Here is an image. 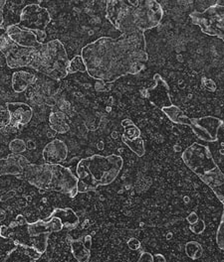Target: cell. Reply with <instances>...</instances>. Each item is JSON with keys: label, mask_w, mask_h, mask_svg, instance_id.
<instances>
[{"label": "cell", "mask_w": 224, "mask_h": 262, "mask_svg": "<svg viewBox=\"0 0 224 262\" xmlns=\"http://www.w3.org/2000/svg\"><path fill=\"white\" fill-rule=\"evenodd\" d=\"M92 236L86 235L83 239H73L70 241L71 252L77 262H89L91 258Z\"/></svg>", "instance_id": "obj_17"}, {"label": "cell", "mask_w": 224, "mask_h": 262, "mask_svg": "<svg viewBox=\"0 0 224 262\" xmlns=\"http://www.w3.org/2000/svg\"><path fill=\"white\" fill-rule=\"evenodd\" d=\"M67 156L68 146L60 139H54L50 141L48 144H46L42 152L43 160L49 164H60L67 159Z\"/></svg>", "instance_id": "obj_15"}, {"label": "cell", "mask_w": 224, "mask_h": 262, "mask_svg": "<svg viewBox=\"0 0 224 262\" xmlns=\"http://www.w3.org/2000/svg\"><path fill=\"white\" fill-rule=\"evenodd\" d=\"M6 107L10 113L11 128H20L27 125L33 117V109L24 102H7Z\"/></svg>", "instance_id": "obj_12"}, {"label": "cell", "mask_w": 224, "mask_h": 262, "mask_svg": "<svg viewBox=\"0 0 224 262\" xmlns=\"http://www.w3.org/2000/svg\"><path fill=\"white\" fill-rule=\"evenodd\" d=\"M128 246L132 250H138L141 247V241L137 238H131L128 240Z\"/></svg>", "instance_id": "obj_31"}, {"label": "cell", "mask_w": 224, "mask_h": 262, "mask_svg": "<svg viewBox=\"0 0 224 262\" xmlns=\"http://www.w3.org/2000/svg\"><path fill=\"white\" fill-rule=\"evenodd\" d=\"M163 112L168 117L170 121L176 124H181V125H188L190 124V118L184 114V112L177 107L176 105H168L165 106L162 108Z\"/></svg>", "instance_id": "obj_20"}, {"label": "cell", "mask_w": 224, "mask_h": 262, "mask_svg": "<svg viewBox=\"0 0 224 262\" xmlns=\"http://www.w3.org/2000/svg\"><path fill=\"white\" fill-rule=\"evenodd\" d=\"M9 150L13 154H21L26 150V144L21 139H14L9 143Z\"/></svg>", "instance_id": "obj_28"}, {"label": "cell", "mask_w": 224, "mask_h": 262, "mask_svg": "<svg viewBox=\"0 0 224 262\" xmlns=\"http://www.w3.org/2000/svg\"><path fill=\"white\" fill-rule=\"evenodd\" d=\"M64 229L61 220L53 216L45 219H38L34 222H28L26 218L19 215L8 226H0V236L3 238L17 237L14 241H19L33 246L41 254L45 253L48 247L49 236L53 232H59Z\"/></svg>", "instance_id": "obj_5"}, {"label": "cell", "mask_w": 224, "mask_h": 262, "mask_svg": "<svg viewBox=\"0 0 224 262\" xmlns=\"http://www.w3.org/2000/svg\"><path fill=\"white\" fill-rule=\"evenodd\" d=\"M77 72H87V68L86 65L83 61V58L81 55H77L75 56L69 63V67H68V73L69 74H75Z\"/></svg>", "instance_id": "obj_24"}, {"label": "cell", "mask_w": 224, "mask_h": 262, "mask_svg": "<svg viewBox=\"0 0 224 262\" xmlns=\"http://www.w3.org/2000/svg\"><path fill=\"white\" fill-rule=\"evenodd\" d=\"M69 63L65 46L59 40H52L41 45L29 67L54 80H62L69 75Z\"/></svg>", "instance_id": "obj_6"}, {"label": "cell", "mask_w": 224, "mask_h": 262, "mask_svg": "<svg viewBox=\"0 0 224 262\" xmlns=\"http://www.w3.org/2000/svg\"><path fill=\"white\" fill-rule=\"evenodd\" d=\"M222 147H223V148H224V143H222Z\"/></svg>", "instance_id": "obj_36"}, {"label": "cell", "mask_w": 224, "mask_h": 262, "mask_svg": "<svg viewBox=\"0 0 224 262\" xmlns=\"http://www.w3.org/2000/svg\"><path fill=\"white\" fill-rule=\"evenodd\" d=\"M223 120L215 116L190 118V128L195 136L205 142L218 140V131L223 126Z\"/></svg>", "instance_id": "obj_11"}, {"label": "cell", "mask_w": 224, "mask_h": 262, "mask_svg": "<svg viewBox=\"0 0 224 262\" xmlns=\"http://www.w3.org/2000/svg\"><path fill=\"white\" fill-rule=\"evenodd\" d=\"M137 262H154V255L150 252L144 251L141 253L140 258L138 259Z\"/></svg>", "instance_id": "obj_30"}, {"label": "cell", "mask_w": 224, "mask_h": 262, "mask_svg": "<svg viewBox=\"0 0 224 262\" xmlns=\"http://www.w3.org/2000/svg\"><path fill=\"white\" fill-rule=\"evenodd\" d=\"M49 124L55 132L60 134L67 133L70 130V126L66 121V115L61 111L51 112L49 115Z\"/></svg>", "instance_id": "obj_21"}, {"label": "cell", "mask_w": 224, "mask_h": 262, "mask_svg": "<svg viewBox=\"0 0 224 262\" xmlns=\"http://www.w3.org/2000/svg\"><path fill=\"white\" fill-rule=\"evenodd\" d=\"M23 178L32 186L75 198L78 192V178L70 168L61 164H32L25 166Z\"/></svg>", "instance_id": "obj_4"}, {"label": "cell", "mask_w": 224, "mask_h": 262, "mask_svg": "<svg viewBox=\"0 0 224 262\" xmlns=\"http://www.w3.org/2000/svg\"><path fill=\"white\" fill-rule=\"evenodd\" d=\"M51 216L58 218L61 220L64 228L68 230L76 228L80 222L79 217L71 208H56L52 212Z\"/></svg>", "instance_id": "obj_18"}, {"label": "cell", "mask_w": 224, "mask_h": 262, "mask_svg": "<svg viewBox=\"0 0 224 262\" xmlns=\"http://www.w3.org/2000/svg\"><path fill=\"white\" fill-rule=\"evenodd\" d=\"M154 262H167V259L163 254H155Z\"/></svg>", "instance_id": "obj_34"}, {"label": "cell", "mask_w": 224, "mask_h": 262, "mask_svg": "<svg viewBox=\"0 0 224 262\" xmlns=\"http://www.w3.org/2000/svg\"><path fill=\"white\" fill-rule=\"evenodd\" d=\"M10 113L6 105H0V131H3L10 125Z\"/></svg>", "instance_id": "obj_26"}, {"label": "cell", "mask_w": 224, "mask_h": 262, "mask_svg": "<svg viewBox=\"0 0 224 262\" xmlns=\"http://www.w3.org/2000/svg\"><path fill=\"white\" fill-rule=\"evenodd\" d=\"M216 244L221 250H224V208L222 210L221 219L216 231Z\"/></svg>", "instance_id": "obj_27"}, {"label": "cell", "mask_w": 224, "mask_h": 262, "mask_svg": "<svg viewBox=\"0 0 224 262\" xmlns=\"http://www.w3.org/2000/svg\"><path fill=\"white\" fill-rule=\"evenodd\" d=\"M30 162L20 154H11L5 158H0V177L22 176L24 168Z\"/></svg>", "instance_id": "obj_14"}, {"label": "cell", "mask_w": 224, "mask_h": 262, "mask_svg": "<svg viewBox=\"0 0 224 262\" xmlns=\"http://www.w3.org/2000/svg\"><path fill=\"white\" fill-rule=\"evenodd\" d=\"M8 36L18 45L29 48L39 49L42 44L38 42L37 36L34 32L24 29L19 25H10L6 28Z\"/></svg>", "instance_id": "obj_16"}, {"label": "cell", "mask_w": 224, "mask_h": 262, "mask_svg": "<svg viewBox=\"0 0 224 262\" xmlns=\"http://www.w3.org/2000/svg\"><path fill=\"white\" fill-rule=\"evenodd\" d=\"M50 22L51 16L48 9L38 4H29L22 9L18 25L34 32L37 36L38 42L44 44L47 37L45 30Z\"/></svg>", "instance_id": "obj_10"}, {"label": "cell", "mask_w": 224, "mask_h": 262, "mask_svg": "<svg viewBox=\"0 0 224 262\" xmlns=\"http://www.w3.org/2000/svg\"><path fill=\"white\" fill-rule=\"evenodd\" d=\"M205 222L199 218V220L194 223V224H190L189 226V229L190 231H192L194 234H200L202 233L204 230H205Z\"/></svg>", "instance_id": "obj_29"}, {"label": "cell", "mask_w": 224, "mask_h": 262, "mask_svg": "<svg viewBox=\"0 0 224 262\" xmlns=\"http://www.w3.org/2000/svg\"><path fill=\"white\" fill-rule=\"evenodd\" d=\"M124 167V160L119 155H93L81 159L76 167L78 192L88 193L101 186L113 183Z\"/></svg>", "instance_id": "obj_3"}, {"label": "cell", "mask_w": 224, "mask_h": 262, "mask_svg": "<svg viewBox=\"0 0 224 262\" xmlns=\"http://www.w3.org/2000/svg\"><path fill=\"white\" fill-rule=\"evenodd\" d=\"M41 255L42 254L33 246L14 241V246L2 262H36Z\"/></svg>", "instance_id": "obj_13"}, {"label": "cell", "mask_w": 224, "mask_h": 262, "mask_svg": "<svg viewBox=\"0 0 224 262\" xmlns=\"http://www.w3.org/2000/svg\"><path fill=\"white\" fill-rule=\"evenodd\" d=\"M184 251L187 257H189L192 260H196L200 258L203 254V248L202 245L197 241H188L185 243Z\"/></svg>", "instance_id": "obj_23"}, {"label": "cell", "mask_w": 224, "mask_h": 262, "mask_svg": "<svg viewBox=\"0 0 224 262\" xmlns=\"http://www.w3.org/2000/svg\"><path fill=\"white\" fill-rule=\"evenodd\" d=\"M128 125H123L125 127V132L123 136L129 139H135L138 137H141V131L140 129L129 119H126Z\"/></svg>", "instance_id": "obj_25"}, {"label": "cell", "mask_w": 224, "mask_h": 262, "mask_svg": "<svg viewBox=\"0 0 224 262\" xmlns=\"http://www.w3.org/2000/svg\"><path fill=\"white\" fill-rule=\"evenodd\" d=\"M186 219H187V221H188L189 224H194V223H196V222L199 220V217L197 216V214H196L195 212H191V213L187 216Z\"/></svg>", "instance_id": "obj_32"}, {"label": "cell", "mask_w": 224, "mask_h": 262, "mask_svg": "<svg viewBox=\"0 0 224 262\" xmlns=\"http://www.w3.org/2000/svg\"><path fill=\"white\" fill-rule=\"evenodd\" d=\"M183 163L200 179L218 167L210 149L197 142L189 145L181 154Z\"/></svg>", "instance_id": "obj_8"}, {"label": "cell", "mask_w": 224, "mask_h": 262, "mask_svg": "<svg viewBox=\"0 0 224 262\" xmlns=\"http://www.w3.org/2000/svg\"><path fill=\"white\" fill-rule=\"evenodd\" d=\"M193 24L209 36H215L224 42V6L212 5L202 12L194 11L189 15Z\"/></svg>", "instance_id": "obj_9"}, {"label": "cell", "mask_w": 224, "mask_h": 262, "mask_svg": "<svg viewBox=\"0 0 224 262\" xmlns=\"http://www.w3.org/2000/svg\"><path fill=\"white\" fill-rule=\"evenodd\" d=\"M122 141L139 157H143L146 154L145 142L142 137H138L135 139H129L122 135Z\"/></svg>", "instance_id": "obj_22"}, {"label": "cell", "mask_w": 224, "mask_h": 262, "mask_svg": "<svg viewBox=\"0 0 224 262\" xmlns=\"http://www.w3.org/2000/svg\"><path fill=\"white\" fill-rule=\"evenodd\" d=\"M81 56L88 75L103 83L139 74L149 60L145 32L98 38L82 48Z\"/></svg>", "instance_id": "obj_1"}, {"label": "cell", "mask_w": 224, "mask_h": 262, "mask_svg": "<svg viewBox=\"0 0 224 262\" xmlns=\"http://www.w3.org/2000/svg\"><path fill=\"white\" fill-rule=\"evenodd\" d=\"M106 17L122 33L145 32L160 25L164 10L157 0H107Z\"/></svg>", "instance_id": "obj_2"}, {"label": "cell", "mask_w": 224, "mask_h": 262, "mask_svg": "<svg viewBox=\"0 0 224 262\" xmlns=\"http://www.w3.org/2000/svg\"><path fill=\"white\" fill-rule=\"evenodd\" d=\"M220 202L223 204V206H224V198H222L221 200H220Z\"/></svg>", "instance_id": "obj_35"}, {"label": "cell", "mask_w": 224, "mask_h": 262, "mask_svg": "<svg viewBox=\"0 0 224 262\" xmlns=\"http://www.w3.org/2000/svg\"><path fill=\"white\" fill-rule=\"evenodd\" d=\"M37 50L18 45L8 36L6 29L0 28V51L4 55L6 64L10 69L29 67Z\"/></svg>", "instance_id": "obj_7"}, {"label": "cell", "mask_w": 224, "mask_h": 262, "mask_svg": "<svg viewBox=\"0 0 224 262\" xmlns=\"http://www.w3.org/2000/svg\"><path fill=\"white\" fill-rule=\"evenodd\" d=\"M7 0H0V28L3 25V9Z\"/></svg>", "instance_id": "obj_33"}, {"label": "cell", "mask_w": 224, "mask_h": 262, "mask_svg": "<svg viewBox=\"0 0 224 262\" xmlns=\"http://www.w3.org/2000/svg\"><path fill=\"white\" fill-rule=\"evenodd\" d=\"M36 81L37 78L35 75L25 71H17L12 76V88L15 92L21 93L30 86L34 85Z\"/></svg>", "instance_id": "obj_19"}]
</instances>
